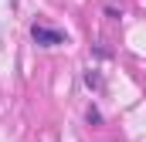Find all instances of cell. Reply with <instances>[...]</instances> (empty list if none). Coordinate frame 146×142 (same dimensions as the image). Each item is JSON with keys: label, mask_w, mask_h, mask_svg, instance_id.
Returning <instances> with one entry per match:
<instances>
[{"label": "cell", "mask_w": 146, "mask_h": 142, "mask_svg": "<svg viewBox=\"0 0 146 142\" xmlns=\"http://www.w3.org/2000/svg\"><path fill=\"white\" fill-rule=\"evenodd\" d=\"M31 41H34L37 47H58V44H68V34L61 27H51L44 20H34L31 24Z\"/></svg>", "instance_id": "1"}, {"label": "cell", "mask_w": 146, "mask_h": 142, "mask_svg": "<svg viewBox=\"0 0 146 142\" xmlns=\"http://www.w3.org/2000/svg\"><path fill=\"white\" fill-rule=\"evenodd\" d=\"M82 81H85V88H92V91H102V85H106V81H102V74H99L95 68L85 71V74H82Z\"/></svg>", "instance_id": "2"}, {"label": "cell", "mask_w": 146, "mask_h": 142, "mask_svg": "<svg viewBox=\"0 0 146 142\" xmlns=\"http://www.w3.org/2000/svg\"><path fill=\"white\" fill-rule=\"evenodd\" d=\"M85 122H88V125H102V112H99L95 105H88V112H85Z\"/></svg>", "instance_id": "3"}, {"label": "cell", "mask_w": 146, "mask_h": 142, "mask_svg": "<svg viewBox=\"0 0 146 142\" xmlns=\"http://www.w3.org/2000/svg\"><path fill=\"white\" fill-rule=\"evenodd\" d=\"M106 14H109L112 20H119V17H122V10H119V7H115V3H106Z\"/></svg>", "instance_id": "4"}]
</instances>
